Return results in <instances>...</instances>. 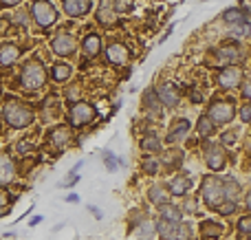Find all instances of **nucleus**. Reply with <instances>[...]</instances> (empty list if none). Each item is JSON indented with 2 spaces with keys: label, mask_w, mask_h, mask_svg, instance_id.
Instances as JSON below:
<instances>
[{
  "label": "nucleus",
  "mask_w": 251,
  "mask_h": 240,
  "mask_svg": "<svg viewBox=\"0 0 251 240\" xmlns=\"http://www.w3.org/2000/svg\"><path fill=\"white\" fill-rule=\"evenodd\" d=\"M2 115L4 121L11 128H26L31 121H33V108L25 101L18 99H7L2 106Z\"/></svg>",
  "instance_id": "nucleus-1"
},
{
  "label": "nucleus",
  "mask_w": 251,
  "mask_h": 240,
  "mask_svg": "<svg viewBox=\"0 0 251 240\" xmlns=\"http://www.w3.org/2000/svg\"><path fill=\"white\" fill-rule=\"evenodd\" d=\"M201 196H203L205 205L216 210L225 203V181L218 179L214 174H207L201 183Z\"/></svg>",
  "instance_id": "nucleus-2"
},
{
  "label": "nucleus",
  "mask_w": 251,
  "mask_h": 240,
  "mask_svg": "<svg viewBox=\"0 0 251 240\" xmlns=\"http://www.w3.org/2000/svg\"><path fill=\"white\" fill-rule=\"evenodd\" d=\"M20 82L26 91H38V88H42L44 82H47V69L42 66V62H38V60L26 62L25 69H22Z\"/></svg>",
  "instance_id": "nucleus-3"
},
{
  "label": "nucleus",
  "mask_w": 251,
  "mask_h": 240,
  "mask_svg": "<svg viewBox=\"0 0 251 240\" xmlns=\"http://www.w3.org/2000/svg\"><path fill=\"white\" fill-rule=\"evenodd\" d=\"M31 16H33V20H35V24H40V26H51L53 22L57 20V11H55V7H53L49 0H35L33 4H31Z\"/></svg>",
  "instance_id": "nucleus-4"
},
{
  "label": "nucleus",
  "mask_w": 251,
  "mask_h": 240,
  "mask_svg": "<svg viewBox=\"0 0 251 240\" xmlns=\"http://www.w3.org/2000/svg\"><path fill=\"white\" fill-rule=\"evenodd\" d=\"M69 119H71V126L73 128H84L95 119V108H93L88 101H75L69 113Z\"/></svg>",
  "instance_id": "nucleus-5"
},
{
  "label": "nucleus",
  "mask_w": 251,
  "mask_h": 240,
  "mask_svg": "<svg viewBox=\"0 0 251 240\" xmlns=\"http://www.w3.org/2000/svg\"><path fill=\"white\" fill-rule=\"evenodd\" d=\"M234 115H236L234 104L225 99H214L207 110V117L214 123H229V121H234Z\"/></svg>",
  "instance_id": "nucleus-6"
},
{
  "label": "nucleus",
  "mask_w": 251,
  "mask_h": 240,
  "mask_svg": "<svg viewBox=\"0 0 251 240\" xmlns=\"http://www.w3.org/2000/svg\"><path fill=\"white\" fill-rule=\"evenodd\" d=\"M203 157H205V166H207L212 172H221L223 168L227 166V154H225V150H223L221 144H207L205 145Z\"/></svg>",
  "instance_id": "nucleus-7"
},
{
  "label": "nucleus",
  "mask_w": 251,
  "mask_h": 240,
  "mask_svg": "<svg viewBox=\"0 0 251 240\" xmlns=\"http://www.w3.org/2000/svg\"><path fill=\"white\" fill-rule=\"evenodd\" d=\"M75 38L73 35H69V33H57L55 38L51 40V48H53V53L55 55H60V57H69V55H73L75 53Z\"/></svg>",
  "instance_id": "nucleus-8"
},
{
  "label": "nucleus",
  "mask_w": 251,
  "mask_h": 240,
  "mask_svg": "<svg viewBox=\"0 0 251 240\" xmlns=\"http://www.w3.org/2000/svg\"><path fill=\"white\" fill-rule=\"evenodd\" d=\"M218 86L221 88H236L243 84V71L238 66H225V69L218 73Z\"/></svg>",
  "instance_id": "nucleus-9"
},
{
  "label": "nucleus",
  "mask_w": 251,
  "mask_h": 240,
  "mask_svg": "<svg viewBox=\"0 0 251 240\" xmlns=\"http://www.w3.org/2000/svg\"><path fill=\"white\" fill-rule=\"evenodd\" d=\"M156 95H159V101L165 106V108H174V106L181 101V91L174 84H161L156 88Z\"/></svg>",
  "instance_id": "nucleus-10"
},
{
  "label": "nucleus",
  "mask_w": 251,
  "mask_h": 240,
  "mask_svg": "<svg viewBox=\"0 0 251 240\" xmlns=\"http://www.w3.org/2000/svg\"><path fill=\"white\" fill-rule=\"evenodd\" d=\"M190 130H192V121L181 117L172 123V128H170L168 135H165V141H168V144H178L181 139H185V137L190 135Z\"/></svg>",
  "instance_id": "nucleus-11"
},
{
  "label": "nucleus",
  "mask_w": 251,
  "mask_h": 240,
  "mask_svg": "<svg viewBox=\"0 0 251 240\" xmlns=\"http://www.w3.org/2000/svg\"><path fill=\"white\" fill-rule=\"evenodd\" d=\"M218 60L227 66H236L243 60V48H240L238 44H225V47H221V51H218Z\"/></svg>",
  "instance_id": "nucleus-12"
},
{
  "label": "nucleus",
  "mask_w": 251,
  "mask_h": 240,
  "mask_svg": "<svg viewBox=\"0 0 251 240\" xmlns=\"http://www.w3.org/2000/svg\"><path fill=\"white\" fill-rule=\"evenodd\" d=\"M192 179L187 174H178V176H174L172 181L168 183V192L170 194H174V196H187V192L192 190Z\"/></svg>",
  "instance_id": "nucleus-13"
},
{
  "label": "nucleus",
  "mask_w": 251,
  "mask_h": 240,
  "mask_svg": "<svg viewBox=\"0 0 251 240\" xmlns=\"http://www.w3.org/2000/svg\"><path fill=\"white\" fill-rule=\"evenodd\" d=\"M93 0H64V13L71 18H79L86 16L91 11Z\"/></svg>",
  "instance_id": "nucleus-14"
},
{
  "label": "nucleus",
  "mask_w": 251,
  "mask_h": 240,
  "mask_svg": "<svg viewBox=\"0 0 251 240\" xmlns=\"http://www.w3.org/2000/svg\"><path fill=\"white\" fill-rule=\"evenodd\" d=\"M115 4L110 0H101L100 2V9H97V22L104 26H110L117 22V16H115Z\"/></svg>",
  "instance_id": "nucleus-15"
},
{
  "label": "nucleus",
  "mask_w": 251,
  "mask_h": 240,
  "mask_svg": "<svg viewBox=\"0 0 251 240\" xmlns=\"http://www.w3.org/2000/svg\"><path fill=\"white\" fill-rule=\"evenodd\" d=\"M106 57L110 64H126L128 62V47L122 42H113L106 48Z\"/></svg>",
  "instance_id": "nucleus-16"
},
{
  "label": "nucleus",
  "mask_w": 251,
  "mask_h": 240,
  "mask_svg": "<svg viewBox=\"0 0 251 240\" xmlns=\"http://www.w3.org/2000/svg\"><path fill=\"white\" fill-rule=\"evenodd\" d=\"M16 176V166L7 154H0V185H9Z\"/></svg>",
  "instance_id": "nucleus-17"
},
{
  "label": "nucleus",
  "mask_w": 251,
  "mask_h": 240,
  "mask_svg": "<svg viewBox=\"0 0 251 240\" xmlns=\"http://www.w3.org/2000/svg\"><path fill=\"white\" fill-rule=\"evenodd\" d=\"M159 214H161V218L170 220V223H181L183 220V210L176 207V205H172V203L159 205Z\"/></svg>",
  "instance_id": "nucleus-18"
},
{
  "label": "nucleus",
  "mask_w": 251,
  "mask_h": 240,
  "mask_svg": "<svg viewBox=\"0 0 251 240\" xmlns=\"http://www.w3.org/2000/svg\"><path fill=\"white\" fill-rule=\"evenodd\" d=\"M223 234V225L216 220H203L201 223V236L205 240H216Z\"/></svg>",
  "instance_id": "nucleus-19"
},
{
  "label": "nucleus",
  "mask_w": 251,
  "mask_h": 240,
  "mask_svg": "<svg viewBox=\"0 0 251 240\" xmlns=\"http://www.w3.org/2000/svg\"><path fill=\"white\" fill-rule=\"evenodd\" d=\"M82 51L86 53V55L95 57L97 53L101 51V38L97 33H88L86 38H84V42H82Z\"/></svg>",
  "instance_id": "nucleus-20"
},
{
  "label": "nucleus",
  "mask_w": 251,
  "mask_h": 240,
  "mask_svg": "<svg viewBox=\"0 0 251 240\" xmlns=\"http://www.w3.org/2000/svg\"><path fill=\"white\" fill-rule=\"evenodd\" d=\"M143 104H146V108L150 110L152 115H156V117H159L161 115V101H159V95H156V91L154 88H148L146 93H143Z\"/></svg>",
  "instance_id": "nucleus-21"
},
{
  "label": "nucleus",
  "mask_w": 251,
  "mask_h": 240,
  "mask_svg": "<svg viewBox=\"0 0 251 240\" xmlns=\"http://www.w3.org/2000/svg\"><path fill=\"white\" fill-rule=\"evenodd\" d=\"M165 240H192V229L185 223H174Z\"/></svg>",
  "instance_id": "nucleus-22"
},
{
  "label": "nucleus",
  "mask_w": 251,
  "mask_h": 240,
  "mask_svg": "<svg viewBox=\"0 0 251 240\" xmlns=\"http://www.w3.org/2000/svg\"><path fill=\"white\" fill-rule=\"evenodd\" d=\"M154 234H156V223H152L150 218H143L141 223L137 225V229H134V236L139 240H150Z\"/></svg>",
  "instance_id": "nucleus-23"
},
{
  "label": "nucleus",
  "mask_w": 251,
  "mask_h": 240,
  "mask_svg": "<svg viewBox=\"0 0 251 240\" xmlns=\"http://www.w3.org/2000/svg\"><path fill=\"white\" fill-rule=\"evenodd\" d=\"M18 55H20V48L13 47V44H2V47H0V64L2 66L13 64V62L18 60Z\"/></svg>",
  "instance_id": "nucleus-24"
},
{
  "label": "nucleus",
  "mask_w": 251,
  "mask_h": 240,
  "mask_svg": "<svg viewBox=\"0 0 251 240\" xmlns=\"http://www.w3.org/2000/svg\"><path fill=\"white\" fill-rule=\"evenodd\" d=\"M196 132H199V137L207 139V137H212L214 132H216V123H214L212 119L207 117V115H203V117H199V123H196Z\"/></svg>",
  "instance_id": "nucleus-25"
},
{
  "label": "nucleus",
  "mask_w": 251,
  "mask_h": 240,
  "mask_svg": "<svg viewBox=\"0 0 251 240\" xmlns=\"http://www.w3.org/2000/svg\"><path fill=\"white\" fill-rule=\"evenodd\" d=\"M51 141H53V145H57V148H66L69 145V141H71V130L69 128H64V126H60V128H55V130L51 132Z\"/></svg>",
  "instance_id": "nucleus-26"
},
{
  "label": "nucleus",
  "mask_w": 251,
  "mask_h": 240,
  "mask_svg": "<svg viewBox=\"0 0 251 240\" xmlns=\"http://www.w3.org/2000/svg\"><path fill=\"white\" fill-rule=\"evenodd\" d=\"M71 73H73V69L69 64H64V62H57V64L51 66V77L55 82H66L71 77Z\"/></svg>",
  "instance_id": "nucleus-27"
},
{
  "label": "nucleus",
  "mask_w": 251,
  "mask_h": 240,
  "mask_svg": "<svg viewBox=\"0 0 251 240\" xmlns=\"http://www.w3.org/2000/svg\"><path fill=\"white\" fill-rule=\"evenodd\" d=\"M168 196H170V192L163 190L161 185H152L150 192H148V198H150L154 205H165V203H168Z\"/></svg>",
  "instance_id": "nucleus-28"
},
{
  "label": "nucleus",
  "mask_w": 251,
  "mask_h": 240,
  "mask_svg": "<svg viewBox=\"0 0 251 240\" xmlns=\"http://www.w3.org/2000/svg\"><path fill=\"white\" fill-rule=\"evenodd\" d=\"M141 148L146 150V152H159L161 150V139L154 135V132H146L141 139Z\"/></svg>",
  "instance_id": "nucleus-29"
},
{
  "label": "nucleus",
  "mask_w": 251,
  "mask_h": 240,
  "mask_svg": "<svg viewBox=\"0 0 251 240\" xmlns=\"http://www.w3.org/2000/svg\"><path fill=\"white\" fill-rule=\"evenodd\" d=\"M223 20H225L227 24L236 26V24H243V22H247V16H245L240 9H227V11L223 13Z\"/></svg>",
  "instance_id": "nucleus-30"
},
{
  "label": "nucleus",
  "mask_w": 251,
  "mask_h": 240,
  "mask_svg": "<svg viewBox=\"0 0 251 240\" xmlns=\"http://www.w3.org/2000/svg\"><path fill=\"white\" fill-rule=\"evenodd\" d=\"M223 181H225V201H236L240 194L238 181H234L231 176H227V179H223Z\"/></svg>",
  "instance_id": "nucleus-31"
},
{
  "label": "nucleus",
  "mask_w": 251,
  "mask_h": 240,
  "mask_svg": "<svg viewBox=\"0 0 251 240\" xmlns=\"http://www.w3.org/2000/svg\"><path fill=\"white\" fill-rule=\"evenodd\" d=\"M143 172H146L148 176H156L159 174V161H156L154 157H148L146 161H143Z\"/></svg>",
  "instance_id": "nucleus-32"
},
{
  "label": "nucleus",
  "mask_w": 251,
  "mask_h": 240,
  "mask_svg": "<svg viewBox=\"0 0 251 240\" xmlns=\"http://www.w3.org/2000/svg\"><path fill=\"white\" fill-rule=\"evenodd\" d=\"M172 225L174 223H170V220H165V218H161V216H159V220H156V232L165 238L170 234V229H172Z\"/></svg>",
  "instance_id": "nucleus-33"
},
{
  "label": "nucleus",
  "mask_w": 251,
  "mask_h": 240,
  "mask_svg": "<svg viewBox=\"0 0 251 240\" xmlns=\"http://www.w3.org/2000/svg\"><path fill=\"white\" fill-rule=\"evenodd\" d=\"M113 4H115V11L126 13V11H130V9H132L134 0H113Z\"/></svg>",
  "instance_id": "nucleus-34"
},
{
  "label": "nucleus",
  "mask_w": 251,
  "mask_h": 240,
  "mask_svg": "<svg viewBox=\"0 0 251 240\" xmlns=\"http://www.w3.org/2000/svg\"><path fill=\"white\" fill-rule=\"evenodd\" d=\"M181 159H183V152H178V150H172V152L163 154V163H165V166H172V163L181 161Z\"/></svg>",
  "instance_id": "nucleus-35"
},
{
  "label": "nucleus",
  "mask_w": 251,
  "mask_h": 240,
  "mask_svg": "<svg viewBox=\"0 0 251 240\" xmlns=\"http://www.w3.org/2000/svg\"><path fill=\"white\" fill-rule=\"evenodd\" d=\"M236 210H238V205H236V201H227V203H223V205L218 207V212H221L223 216H229V214H234Z\"/></svg>",
  "instance_id": "nucleus-36"
},
{
  "label": "nucleus",
  "mask_w": 251,
  "mask_h": 240,
  "mask_svg": "<svg viewBox=\"0 0 251 240\" xmlns=\"http://www.w3.org/2000/svg\"><path fill=\"white\" fill-rule=\"evenodd\" d=\"M183 212H187V214H196V198L194 196H185V201H183Z\"/></svg>",
  "instance_id": "nucleus-37"
},
{
  "label": "nucleus",
  "mask_w": 251,
  "mask_h": 240,
  "mask_svg": "<svg viewBox=\"0 0 251 240\" xmlns=\"http://www.w3.org/2000/svg\"><path fill=\"white\" fill-rule=\"evenodd\" d=\"M238 232L251 236V216H245V218H240V220H238Z\"/></svg>",
  "instance_id": "nucleus-38"
},
{
  "label": "nucleus",
  "mask_w": 251,
  "mask_h": 240,
  "mask_svg": "<svg viewBox=\"0 0 251 240\" xmlns=\"http://www.w3.org/2000/svg\"><path fill=\"white\" fill-rule=\"evenodd\" d=\"M104 166L108 168L110 172L117 170V159H115V154H113V152H104Z\"/></svg>",
  "instance_id": "nucleus-39"
},
{
  "label": "nucleus",
  "mask_w": 251,
  "mask_h": 240,
  "mask_svg": "<svg viewBox=\"0 0 251 240\" xmlns=\"http://www.w3.org/2000/svg\"><path fill=\"white\" fill-rule=\"evenodd\" d=\"M240 121L251 123V101H247V104H243V108H240Z\"/></svg>",
  "instance_id": "nucleus-40"
},
{
  "label": "nucleus",
  "mask_w": 251,
  "mask_h": 240,
  "mask_svg": "<svg viewBox=\"0 0 251 240\" xmlns=\"http://www.w3.org/2000/svg\"><path fill=\"white\" fill-rule=\"evenodd\" d=\"M77 181H79V174H77L75 170H71V172H69V179H66L62 185H64V188H71V185H75Z\"/></svg>",
  "instance_id": "nucleus-41"
},
{
  "label": "nucleus",
  "mask_w": 251,
  "mask_h": 240,
  "mask_svg": "<svg viewBox=\"0 0 251 240\" xmlns=\"http://www.w3.org/2000/svg\"><path fill=\"white\" fill-rule=\"evenodd\" d=\"M79 95H82V91H79L77 86H73V88H69V91H66V99H71V101H75V99L79 101Z\"/></svg>",
  "instance_id": "nucleus-42"
},
{
  "label": "nucleus",
  "mask_w": 251,
  "mask_h": 240,
  "mask_svg": "<svg viewBox=\"0 0 251 240\" xmlns=\"http://www.w3.org/2000/svg\"><path fill=\"white\" fill-rule=\"evenodd\" d=\"M243 97L247 101H251V79H245L243 82Z\"/></svg>",
  "instance_id": "nucleus-43"
},
{
  "label": "nucleus",
  "mask_w": 251,
  "mask_h": 240,
  "mask_svg": "<svg viewBox=\"0 0 251 240\" xmlns=\"http://www.w3.org/2000/svg\"><path fill=\"white\" fill-rule=\"evenodd\" d=\"M223 144H225V145H234L236 144V132H225V135H223Z\"/></svg>",
  "instance_id": "nucleus-44"
},
{
  "label": "nucleus",
  "mask_w": 251,
  "mask_h": 240,
  "mask_svg": "<svg viewBox=\"0 0 251 240\" xmlns=\"http://www.w3.org/2000/svg\"><path fill=\"white\" fill-rule=\"evenodd\" d=\"M190 99H192V104H201V99H203V95H201V91H196V88H192V93H190Z\"/></svg>",
  "instance_id": "nucleus-45"
},
{
  "label": "nucleus",
  "mask_w": 251,
  "mask_h": 240,
  "mask_svg": "<svg viewBox=\"0 0 251 240\" xmlns=\"http://www.w3.org/2000/svg\"><path fill=\"white\" fill-rule=\"evenodd\" d=\"M16 148H18V152H22V154H25V152H29V150H31V145L26 144V141H20V144L16 145Z\"/></svg>",
  "instance_id": "nucleus-46"
},
{
  "label": "nucleus",
  "mask_w": 251,
  "mask_h": 240,
  "mask_svg": "<svg viewBox=\"0 0 251 240\" xmlns=\"http://www.w3.org/2000/svg\"><path fill=\"white\" fill-rule=\"evenodd\" d=\"M0 2H2L4 7H16V4L22 2V0H0Z\"/></svg>",
  "instance_id": "nucleus-47"
},
{
  "label": "nucleus",
  "mask_w": 251,
  "mask_h": 240,
  "mask_svg": "<svg viewBox=\"0 0 251 240\" xmlns=\"http://www.w3.org/2000/svg\"><path fill=\"white\" fill-rule=\"evenodd\" d=\"M66 201H69V203H77L79 196H77V194H69V196H66Z\"/></svg>",
  "instance_id": "nucleus-48"
},
{
  "label": "nucleus",
  "mask_w": 251,
  "mask_h": 240,
  "mask_svg": "<svg viewBox=\"0 0 251 240\" xmlns=\"http://www.w3.org/2000/svg\"><path fill=\"white\" fill-rule=\"evenodd\" d=\"M240 4H243V9H247V11H251V0H243Z\"/></svg>",
  "instance_id": "nucleus-49"
},
{
  "label": "nucleus",
  "mask_w": 251,
  "mask_h": 240,
  "mask_svg": "<svg viewBox=\"0 0 251 240\" xmlns=\"http://www.w3.org/2000/svg\"><path fill=\"white\" fill-rule=\"evenodd\" d=\"M40 220H42V216H35V218H31V225H38Z\"/></svg>",
  "instance_id": "nucleus-50"
},
{
  "label": "nucleus",
  "mask_w": 251,
  "mask_h": 240,
  "mask_svg": "<svg viewBox=\"0 0 251 240\" xmlns=\"http://www.w3.org/2000/svg\"><path fill=\"white\" fill-rule=\"evenodd\" d=\"M245 203H247V210H251V192L247 194V201H245Z\"/></svg>",
  "instance_id": "nucleus-51"
},
{
  "label": "nucleus",
  "mask_w": 251,
  "mask_h": 240,
  "mask_svg": "<svg viewBox=\"0 0 251 240\" xmlns=\"http://www.w3.org/2000/svg\"><path fill=\"white\" fill-rule=\"evenodd\" d=\"M4 214H7V207H2V205H0V218H2Z\"/></svg>",
  "instance_id": "nucleus-52"
}]
</instances>
